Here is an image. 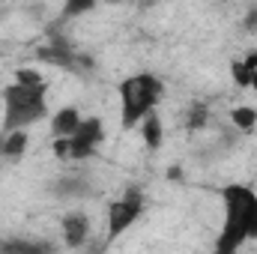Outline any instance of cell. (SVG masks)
<instances>
[{"instance_id":"obj_1","label":"cell","mask_w":257,"mask_h":254,"mask_svg":"<svg viewBox=\"0 0 257 254\" xmlns=\"http://www.w3.org/2000/svg\"><path fill=\"white\" fill-rule=\"evenodd\" d=\"M221 209L224 221L215 236L212 254H239V248L248 242V227L257 212V191L245 183H227L221 189Z\"/></svg>"},{"instance_id":"obj_2","label":"cell","mask_w":257,"mask_h":254,"mask_svg":"<svg viewBox=\"0 0 257 254\" xmlns=\"http://www.w3.org/2000/svg\"><path fill=\"white\" fill-rule=\"evenodd\" d=\"M165 81L156 72H135L120 81L117 96H120V126L135 129L144 123V117H150L162 99H165Z\"/></svg>"},{"instance_id":"obj_3","label":"cell","mask_w":257,"mask_h":254,"mask_svg":"<svg viewBox=\"0 0 257 254\" xmlns=\"http://www.w3.org/2000/svg\"><path fill=\"white\" fill-rule=\"evenodd\" d=\"M144 206H147V200H144V191L141 186H128L117 200H111L108 203V212H105V239H102V248H108V245H114L123 233H126L128 227H135L138 224V218L144 215Z\"/></svg>"},{"instance_id":"obj_4","label":"cell","mask_w":257,"mask_h":254,"mask_svg":"<svg viewBox=\"0 0 257 254\" xmlns=\"http://www.w3.org/2000/svg\"><path fill=\"white\" fill-rule=\"evenodd\" d=\"M105 141V126L99 117H84L78 132L69 138V162H87Z\"/></svg>"},{"instance_id":"obj_5","label":"cell","mask_w":257,"mask_h":254,"mask_svg":"<svg viewBox=\"0 0 257 254\" xmlns=\"http://www.w3.org/2000/svg\"><path fill=\"white\" fill-rule=\"evenodd\" d=\"M60 230H63V245L66 248H84L90 242V233H93V224H90V215L87 212H66L60 218Z\"/></svg>"},{"instance_id":"obj_6","label":"cell","mask_w":257,"mask_h":254,"mask_svg":"<svg viewBox=\"0 0 257 254\" xmlns=\"http://www.w3.org/2000/svg\"><path fill=\"white\" fill-rule=\"evenodd\" d=\"M0 254H57V245L48 239H0Z\"/></svg>"},{"instance_id":"obj_7","label":"cell","mask_w":257,"mask_h":254,"mask_svg":"<svg viewBox=\"0 0 257 254\" xmlns=\"http://www.w3.org/2000/svg\"><path fill=\"white\" fill-rule=\"evenodd\" d=\"M81 111L78 108H72V105H66L60 108L57 114H51V138H72L78 126H81Z\"/></svg>"},{"instance_id":"obj_8","label":"cell","mask_w":257,"mask_h":254,"mask_svg":"<svg viewBox=\"0 0 257 254\" xmlns=\"http://www.w3.org/2000/svg\"><path fill=\"white\" fill-rule=\"evenodd\" d=\"M138 129H141V138H144L147 150H159V147L165 144V123H162L159 111H153L150 117H144V123Z\"/></svg>"},{"instance_id":"obj_9","label":"cell","mask_w":257,"mask_h":254,"mask_svg":"<svg viewBox=\"0 0 257 254\" xmlns=\"http://www.w3.org/2000/svg\"><path fill=\"white\" fill-rule=\"evenodd\" d=\"M254 72H257V51H251L248 57L230 63V78H233V84H236L239 90H248V87H251Z\"/></svg>"},{"instance_id":"obj_10","label":"cell","mask_w":257,"mask_h":254,"mask_svg":"<svg viewBox=\"0 0 257 254\" xmlns=\"http://www.w3.org/2000/svg\"><path fill=\"white\" fill-rule=\"evenodd\" d=\"M27 144H30L27 132H9V135H0V156L9 159V162H15V159L24 156Z\"/></svg>"},{"instance_id":"obj_11","label":"cell","mask_w":257,"mask_h":254,"mask_svg":"<svg viewBox=\"0 0 257 254\" xmlns=\"http://www.w3.org/2000/svg\"><path fill=\"white\" fill-rule=\"evenodd\" d=\"M230 123H233V129H239V132H254L257 129V108H251V105H239V108H233L230 111Z\"/></svg>"},{"instance_id":"obj_12","label":"cell","mask_w":257,"mask_h":254,"mask_svg":"<svg viewBox=\"0 0 257 254\" xmlns=\"http://www.w3.org/2000/svg\"><path fill=\"white\" fill-rule=\"evenodd\" d=\"M206 123H209V108L203 102H192L189 111H186V129L189 132H197V129H203Z\"/></svg>"},{"instance_id":"obj_13","label":"cell","mask_w":257,"mask_h":254,"mask_svg":"<svg viewBox=\"0 0 257 254\" xmlns=\"http://www.w3.org/2000/svg\"><path fill=\"white\" fill-rule=\"evenodd\" d=\"M15 84H21V87H45V78L33 66H18L15 69Z\"/></svg>"},{"instance_id":"obj_14","label":"cell","mask_w":257,"mask_h":254,"mask_svg":"<svg viewBox=\"0 0 257 254\" xmlns=\"http://www.w3.org/2000/svg\"><path fill=\"white\" fill-rule=\"evenodd\" d=\"M93 9H96L93 0H66L63 6H60V15L63 18H81V15H87Z\"/></svg>"},{"instance_id":"obj_15","label":"cell","mask_w":257,"mask_h":254,"mask_svg":"<svg viewBox=\"0 0 257 254\" xmlns=\"http://www.w3.org/2000/svg\"><path fill=\"white\" fill-rule=\"evenodd\" d=\"M87 180H81V177H72V180H60L57 183V194H87Z\"/></svg>"},{"instance_id":"obj_16","label":"cell","mask_w":257,"mask_h":254,"mask_svg":"<svg viewBox=\"0 0 257 254\" xmlns=\"http://www.w3.org/2000/svg\"><path fill=\"white\" fill-rule=\"evenodd\" d=\"M51 153H54L57 159H69V138H54Z\"/></svg>"},{"instance_id":"obj_17","label":"cell","mask_w":257,"mask_h":254,"mask_svg":"<svg viewBox=\"0 0 257 254\" xmlns=\"http://www.w3.org/2000/svg\"><path fill=\"white\" fill-rule=\"evenodd\" d=\"M242 24H245V30H248V33H257V9H251V12L245 15V21H242Z\"/></svg>"},{"instance_id":"obj_18","label":"cell","mask_w":257,"mask_h":254,"mask_svg":"<svg viewBox=\"0 0 257 254\" xmlns=\"http://www.w3.org/2000/svg\"><path fill=\"white\" fill-rule=\"evenodd\" d=\"M251 239H257V212H254V218H251V227H248V242Z\"/></svg>"},{"instance_id":"obj_19","label":"cell","mask_w":257,"mask_h":254,"mask_svg":"<svg viewBox=\"0 0 257 254\" xmlns=\"http://www.w3.org/2000/svg\"><path fill=\"white\" fill-rule=\"evenodd\" d=\"M168 180H183V171H180V168H171V171H168Z\"/></svg>"},{"instance_id":"obj_20","label":"cell","mask_w":257,"mask_h":254,"mask_svg":"<svg viewBox=\"0 0 257 254\" xmlns=\"http://www.w3.org/2000/svg\"><path fill=\"white\" fill-rule=\"evenodd\" d=\"M251 90L257 93V72H254V81H251Z\"/></svg>"}]
</instances>
